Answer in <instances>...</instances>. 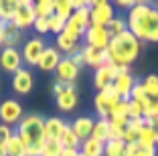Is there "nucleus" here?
<instances>
[{
	"mask_svg": "<svg viewBox=\"0 0 158 156\" xmlns=\"http://www.w3.org/2000/svg\"><path fill=\"white\" fill-rule=\"evenodd\" d=\"M128 31L140 43H158V10L146 2H136L128 14Z\"/></svg>",
	"mask_w": 158,
	"mask_h": 156,
	"instance_id": "nucleus-1",
	"label": "nucleus"
},
{
	"mask_svg": "<svg viewBox=\"0 0 158 156\" xmlns=\"http://www.w3.org/2000/svg\"><path fill=\"white\" fill-rule=\"evenodd\" d=\"M140 49H142V43L130 31H126L122 35H118V37H112V41H110V45L106 49L107 63L118 65V67H130L138 59Z\"/></svg>",
	"mask_w": 158,
	"mask_h": 156,
	"instance_id": "nucleus-2",
	"label": "nucleus"
},
{
	"mask_svg": "<svg viewBox=\"0 0 158 156\" xmlns=\"http://www.w3.org/2000/svg\"><path fill=\"white\" fill-rule=\"evenodd\" d=\"M16 136L23 140L24 146H33V144H43L45 142V120L37 114L23 116L20 124L16 126Z\"/></svg>",
	"mask_w": 158,
	"mask_h": 156,
	"instance_id": "nucleus-3",
	"label": "nucleus"
},
{
	"mask_svg": "<svg viewBox=\"0 0 158 156\" xmlns=\"http://www.w3.org/2000/svg\"><path fill=\"white\" fill-rule=\"evenodd\" d=\"M37 20V14H35V2H28V0H16V12L12 16V24L19 28L20 32L31 28Z\"/></svg>",
	"mask_w": 158,
	"mask_h": 156,
	"instance_id": "nucleus-4",
	"label": "nucleus"
},
{
	"mask_svg": "<svg viewBox=\"0 0 158 156\" xmlns=\"http://www.w3.org/2000/svg\"><path fill=\"white\" fill-rule=\"evenodd\" d=\"M114 19V6L107 0H93L89 2V20L95 27H107Z\"/></svg>",
	"mask_w": 158,
	"mask_h": 156,
	"instance_id": "nucleus-5",
	"label": "nucleus"
},
{
	"mask_svg": "<svg viewBox=\"0 0 158 156\" xmlns=\"http://www.w3.org/2000/svg\"><path fill=\"white\" fill-rule=\"evenodd\" d=\"M122 73H128V67H118V65H112V63H106L102 67L95 69V73H93V83H95V87L102 91L106 89L107 85H112L114 83V77Z\"/></svg>",
	"mask_w": 158,
	"mask_h": 156,
	"instance_id": "nucleus-6",
	"label": "nucleus"
},
{
	"mask_svg": "<svg viewBox=\"0 0 158 156\" xmlns=\"http://www.w3.org/2000/svg\"><path fill=\"white\" fill-rule=\"evenodd\" d=\"M83 41L87 47H93V49H99V51H106L112 37L107 32L106 27H95V24H89L87 31L83 32Z\"/></svg>",
	"mask_w": 158,
	"mask_h": 156,
	"instance_id": "nucleus-7",
	"label": "nucleus"
},
{
	"mask_svg": "<svg viewBox=\"0 0 158 156\" xmlns=\"http://www.w3.org/2000/svg\"><path fill=\"white\" fill-rule=\"evenodd\" d=\"M23 120V106L16 99H4L0 103V122L6 126H19Z\"/></svg>",
	"mask_w": 158,
	"mask_h": 156,
	"instance_id": "nucleus-8",
	"label": "nucleus"
},
{
	"mask_svg": "<svg viewBox=\"0 0 158 156\" xmlns=\"http://www.w3.org/2000/svg\"><path fill=\"white\" fill-rule=\"evenodd\" d=\"M89 24H91V20H89V6H85V8H81V10H73L71 19L65 23V31L73 32L75 37L81 39Z\"/></svg>",
	"mask_w": 158,
	"mask_h": 156,
	"instance_id": "nucleus-9",
	"label": "nucleus"
},
{
	"mask_svg": "<svg viewBox=\"0 0 158 156\" xmlns=\"http://www.w3.org/2000/svg\"><path fill=\"white\" fill-rule=\"evenodd\" d=\"M118 101H120V97L114 91L112 85H107L106 89L98 91V95H95V112L99 114V118H107L110 112H112V108L116 106Z\"/></svg>",
	"mask_w": 158,
	"mask_h": 156,
	"instance_id": "nucleus-10",
	"label": "nucleus"
},
{
	"mask_svg": "<svg viewBox=\"0 0 158 156\" xmlns=\"http://www.w3.org/2000/svg\"><path fill=\"white\" fill-rule=\"evenodd\" d=\"M0 67L6 73H16L19 69H23V55L16 47H4L0 51Z\"/></svg>",
	"mask_w": 158,
	"mask_h": 156,
	"instance_id": "nucleus-11",
	"label": "nucleus"
},
{
	"mask_svg": "<svg viewBox=\"0 0 158 156\" xmlns=\"http://www.w3.org/2000/svg\"><path fill=\"white\" fill-rule=\"evenodd\" d=\"M45 47H47V45H45V41H43L41 37L28 39V41L23 45V51H20L23 61H24L27 65H39V59H41Z\"/></svg>",
	"mask_w": 158,
	"mask_h": 156,
	"instance_id": "nucleus-12",
	"label": "nucleus"
},
{
	"mask_svg": "<svg viewBox=\"0 0 158 156\" xmlns=\"http://www.w3.org/2000/svg\"><path fill=\"white\" fill-rule=\"evenodd\" d=\"M55 75H57V81L59 83H63V85H73V81L79 75V67L69 57H65V59H61V63L57 65Z\"/></svg>",
	"mask_w": 158,
	"mask_h": 156,
	"instance_id": "nucleus-13",
	"label": "nucleus"
},
{
	"mask_svg": "<svg viewBox=\"0 0 158 156\" xmlns=\"http://www.w3.org/2000/svg\"><path fill=\"white\" fill-rule=\"evenodd\" d=\"M134 85H136V79L130 75V71L114 77V83H112V87H114V91L118 93V97H120V99H126V101H130Z\"/></svg>",
	"mask_w": 158,
	"mask_h": 156,
	"instance_id": "nucleus-14",
	"label": "nucleus"
},
{
	"mask_svg": "<svg viewBox=\"0 0 158 156\" xmlns=\"http://www.w3.org/2000/svg\"><path fill=\"white\" fill-rule=\"evenodd\" d=\"M79 41L81 39L75 37L73 32L69 31H63L61 35H57V49H59V53H65L67 57H71L73 53H77V51H81V45H79Z\"/></svg>",
	"mask_w": 158,
	"mask_h": 156,
	"instance_id": "nucleus-15",
	"label": "nucleus"
},
{
	"mask_svg": "<svg viewBox=\"0 0 158 156\" xmlns=\"http://www.w3.org/2000/svg\"><path fill=\"white\" fill-rule=\"evenodd\" d=\"M33 83H35V79H33V73L28 71V69H19L16 73H14V77H12V87H14V91L16 93H20V95H27L31 89H33Z\"/></svg>",
	"mask_w": 158,
	"mask_h": 156,
	"instance_id": "nucleus-16",
	"label": "nucleus"
},
{
	"mask_svg": "<svg viewBox=\"0 0 158 156\" xmlns=\"http://www.w3.org/2000/svg\"><path fill=\"white\" fill-rule=\"evenodd\" d=\"M55 101L61 112H73L77 108V89L73 85H65V89L55 95Z\"/></svg>",
	"mask_w": 158,
	"mask_h": 156,
	"instance_id": "nucleus-17",
	"label": "nucleus"
},
{
	"mask_svg": "<svg viewBox=\"0 0 158 156\" xmlns=\"http://www.w3.org/2000/svg\"><path fill=\"white\" fill-rule=\"evenodd\" d=\"M93 126H95V120L91 116H79L75 120L73 124H71V130L75 132V136L83 142L87 138H91V132H93Z\"/></svg>",
	"mask_w": 158,
	"mask_h": 156,
	"instance_id": "nucleus-18",
	"label": "nucleus"
},
{
	"mask_svg": "<svg viewBox=\"0 0 158 156\" xmlns=\"http://www.w3.org/2000/svg\"><path fill=\"white\" fill-rule=\"evenodd\" d=\"M61 53L57 47H45V51H43L41 59H39V65L37 67H41L43 71H55L57 65L61 63Z\"/></svg>",
	"mask_w": 158,
	"mask_h": 156,
	"instance_id": "nucleus-19",
	"label": "nucleus"
},
{
	"mask_svg": "<svg viewBox=\"0 0 158 156\" xmlns=\"http://www.w3.org/2000/svg\"><path fill=\"white\" fill-rule=\"evenodd\" d=\"M81 55H83V65H89V67H93V69H98V67H102V65L107 63L106 51L93 49V47H87V45L81 49Z\"/></svg>",
	"mask_w": 158,
	"mask_h": 156,
	"instance_id": "nucleus-20",
	"label": "nucleus"
},
{
	"mask_svg": "<svg viewBox=\"0 0 158 156\" xmlns=\"http://www.w3.org/2000/svg\"><path fill=\"white\" fill-rule=\"evenodd\" d=\"M67 122H63L61 118H49L45 120V140H61L63 132L67 128Z\"/></svg>",
	"mask_w": 158,
	"mask_h": 156,
	"instance_id": "nucleus-21",
	"label": "nucleus"
},
{
	"mask_svg": "<svg viewBox=\"0 0 158 156\" xmlns=\"http://www.w3.org/2000/svg\"><path fill=\"white\" fill-rule=\"evenodd\" d=\"M91 138H95V140L102 142V144L107 142V138H110V122H107V118H98V120H95Z\"/></svg>",
	"mask_w": 158,
	"mask_h": 156,
	"instance_id": "nucleus-22",
	"label": "nucleus"
},
{
	"mask_svg": "<svg viewBox=\"0 0 158 156\" xmlns=\"http://www.w3.org/2000/svg\"><path fill=\"white\" fill-rule=\"evenodd\" d=\"M103 146L106 144H102V142H98L95 138H87V140H83L81 142V154H85V156H103Z\"/></svg>",
	"mask_w": 158,
	"mask_h": 156,
	"instance_id": "nucleus-23",
	"label": "nucleus"
},
{
	"mask_svg": "<svg viewBox=\"0 0 158 156\" xmlns=\"http://www.w3.org/2000/svg\"><path fill=\"white\" fill-rule=\"evenodd\" d=\"M138 146L142 148H156V138H154V126H144L138 132Z\"/></svg>",
	"mask_w": 158,
	"mask_h": 156,
	"instance_id": "nucleus-24",
	"label": "nucleus"
},
{
	"mask_svg": "<svg viewBox=\"0 0 158 156\" xmlns=\"http://www.w3.org/2000/svg\"><path fill=\"white\" fill-rule=\"evenodd\" d=\"M35 14L37 19H49L55 14V0H37L35 2Z\"/></svg>",
	"mask_w": 158,
	"mask_h": 156,
	"instance_id": "nucleus-25",
	"label": "nucleus"
},
{
	"mask_svg": "<svg viewBox=\"0 0 158 156\" xmlns=\"http://www.w3.org/2000/svg\"><path fill=\"white\" fill-rule=\"evenodd\" d=\"M14 12H16V0H0V23H12Z\"/></svg>",
	"mask_w": 158,
	"mask_h": 156,
	"instance_id": "nucleus-26",
	"label": "nucleus"
},
{
	"mask_svg": "<svg viewBox=\"0 0 158 156\" xmlns=\"http://www.w3.org/2000/svg\"><path fill=\"white\" fill-rule=\"evenodd\" d=\"M103 156H126L124 140H107L103 146Z\"/></svg>",
	"mask_w": 158,
	"mask_h": 156,
	"instance_id": "nucleus-27",
	"label": "nucleus"
},
{
	"mask_svg": "<svg viewBox=\"0 0 158 156\" xmlns=\"http://www.w3.org/2000/svg\"><path fill=\"white\" fill-rule=\"evenodd\" d=\"M59 142H61L63 148H71V150H79V146H81V140L75 136V132L71 130V126L65 128V132H63V136H61Z\"/></svg>",
	"mask_w": 158,
	"mask_h": 156,
	"instance_id": "nucleus-28",
	"label": "nucleus"
},
{
	"mask_svg": "<svg viewBox=\"0 0 158 156\" xmlns=\"http://www.w3.org/2000/svg\"><path fill=\"white\" fill-rule=\"evenodd\" d=\"M24 150H27V146L23 144V140L16 134H12V138L6 144V156H24Z\"/></svg>",
	"mask_w": 158,
	"mask_h": 156,
	"instance_id": "nucleus-29",
	"label": "nucleus"
},
{
	"mask_svg": "<svg viewBox=\"0 0 158 156\" xmlns=\"http://www.w3.org/2000/svg\"><path fill=\"white\" fill-rule=\"evenodd\" d=\"M16 43H20V31L12 23L4 24V47H16Z\"/></svg>",
	"mask_w": 158,
	"mask_h": 156,
	"instance_id": "nucleus-30",
	"label": "nucleus"
},
{
	"mask_svg": "<svg viewBox=\"0 0 158 156\" xmlns=\"http://www.w3.org/2000/svg\"><path fill=\"white\" fill-rule=\"evenodd\" d=\"M55 14L59 19L67 20L71 19V14H73V6H71V0H55Z\"/></svg>",
	"mask_w": 158,
	"mask_h": 156,
	"instance_id": "nucleus-31",
	"label": "nucleus"
},
{
	"mask_svg": "<svg viewBox=\"0 0 158 156\" xmlns=\"http://www.w3.org/2000/svg\"><path fill=\"white\" fill-rule=\"evenodd\" d=\"M106 28H107V32H110V37H118V35L128 31V23H126V19H122V16H114L112 23L107 24Z\"/></svg>",
	"mask_w": 158,
	"mask_h": 156,
	"instance_id": "nucleus-32",
	"label": "nucleus"
},
{
	"mask_svg": "<svg viewBox=\"0 0 158 156\" xmlns=\"http://www.w3.org/2000/svg\"><path fill=\"white\" fill-rule=\"evenodd\" d=\"M126 156H156V148H142L138 142L126 144Z\"/></svg>",
	"mask_w": 158,
	"mask_h": 156,
	"instance_id": "nucleus-33",
	"label": "nucleus"
},
{
	"mask_svg": "<svg viewBox=\"0 0 158 156\" xmlns=\"http://www.w3.org/2000/svg\"><path fill=\"white\" fill-rule=\"evenodd\" d=\"M142 87L146 91V97H158V75H148L142 81Z\"/></svg>",
	"mask_w": 158,
	"mask_h": 156,
	"instance_id": "nucleus-34",
	"label": "nucleus"
},
{
	"mask_svg": "<svg viewBox=\"0 0 158 156\" xmlns=\"http://www.w3.org/2000/svg\"><path fill=\"white\" fill-rule=\"evenodd\" d=\"M12 128L6 124H0V154H6V144L12 138Z\"/></svg>",
	"mask_w": 158,
	"mask_h": 156,
	"instance_id": "nucleus-35",
	"label": "nucleus"
},
{
	"mask_svg": "<svg viewBox=\"0 0 158 156\" xmlns=\"http://www.w3.org/2000/svg\"><path fill=\"white\" fill-rule=\"evenodd\" d=\"M63 146L59 140H45V148H43V156H59Z\"/></svg>",
	"mask_w": 158,
	"mask_h": 156,
	"instance_id": "nucleus-36",
	"label": "nucleus"
},
{
	"mask_svg": "<svg viewBox=\"0 0 158 156\" xmlns=\"http://www.w3.org/2000/svg\"><path fill=\"white\" fill-rule=\"evenodd\" d=\"M128 118L130 120H136V118H144V106L136 99H130L128 101Z\"/></svg>",
	"mask_w": 158,
	"mask_h": 156,
	"instance_id": "nucleus-37",
	"label": "nucleus"
},
{
	"mask_svg": "<svg viewBox=\"0 0 158 156\" xmlns=\"http://www.w3.org/2000/svg\"><path fill=\"white\" fill-rule=\"evenodd\" d=\"M107 118H128V101L126 99H120L116 106L112 108L110 116Z\"/></svg>",
	"mask_w": 158,
	"mask_h": 156,
	"instance_id": "nucleus-38",
	"label": "nucleus"
},
{
	"mask_svg": "<svg viewBox=\"0 0 158 156\" xmlns=\"http://www.w3.org/2000/svg\"><path fill=\"white\" fill-rule=\"evenodd\" d=\"M65 31V20L59 19L57 14L49 16V32H55V35H61V32Z\"/></svg>",
	"mask_w": 158,
	"mask_h": 156,
	"instance_id": "nucleus-39",
	"label": "nucleus"
},
{
	"mask_svg": "<svg viewBox=\"0 0 158 156\" xmlns=\"http://www.w3.org/2000/svg\"><path fill=\"white\" fill-rule=\"evenodd\" d=\"M130 99H136V101H140V103H144V101H146V91H144V87H142V81H136Z\"/></svg>",
	"mask_w": 158,
	"mask_h": 156,
	"instance_id": "nucleus-40",
	"label": "nucleus"
},
{
	"mask_svg": "<svg viewBox=\"0 0 158 156\" xmlns=\"http://www.w3.org/2000/svg\"><path fill=\"white\" fill-rule=\"evenodd\" d=\"M126 144H134L136 140H138V132H136L134 128H130V126H126V130H124V138H122Z\"/></svg>",
	"mask_w": 158,
	"mask_h": 156,
	"instance_id": "nucleus-41",
	"label": "nucleus"
},
{
	"mask_svg": "<svg viewBox=\"0 0 158 156\" xmlns=\"http://www.w3.org/2000/svg\"><path fill=\"white\" fill-rule=\"evenodd\" d=\"M33 28L39 32V35H45V32H49V19H37L33 24Z\"/></svg>",
	"mask_w": 158,
	"mask_h": 156,
	"instance_id": "nucleus-42",
	"label": "nucleus"
},
{
	"mask_svg": "<svg viewBox=\"0 0 158 156\" xmlns=\"http://www.w3.org/2000/svg\"><path fill=\"white\" fill-rule=\"evenodd\" d=\"M81 49H83V47H81ZM69 59L73 61V63L77 65V67H81V65H83V55H81V51H77V53H73V55H71Z\"/></svg>",
	"mask_w": 158,
	"mask_h": 156,
	"instance_id": "nucleus-43",
	"label": "nucleus"
},
{
	"mask_svg": "<svg viewBox=\"0 0 158 156\" xmlns=\"http://www.w3.org/2000/svg\"><path fill=\"white\" fill-rule=\"evenodd\" d=\"M134 0H118V6L120 8H134Z\"/></svg>",
	"mask_w": 158,
	"mask_h": 156,
	"instance_id": "nucleus-44",
	"label": "nucleus"
},
{
	"mask_svg": "<svg viewBox=\"0 0 158 156\" xmlns=\"http://www.w3.org/2000/svg\"><path fill=\"white\" fill-rule=\"evenodd\" d=\"M77 154H79V150H71V148H63L59 156H77Z\"/></svg>",
	"mask_w": 158,
	"mask_h": 156,
	"instance_id": "nucleus-45",
	"label": "nucleus"
},
{
	"mask_svg": "<svg viewBox=\"0 0 158 156\" xmlns=\"http://www.w3.org/2000/svg\"><path fill=\"white\" fill-rule=\"evenodd\" d=\"M63 89H65V85H63V83H59V81H55V85H53V93H55V95H59Z\"/></svg>",
	"mask_w": 158,
	"mask_h": 156,
	"instance_id": "nucleus-46",
	"label": "nucleus"
},
{
	"mask_svg": "<svg viewBox=\"0 0 158 156\" xmlns=\"http://www.w3.org/2000/svg\"><path fill=\"white\" fill-rule=\"evenodd\" d=\"M0 47L4 49V23H0Z\"/></svg>",
	"mask_w": 158,
	"mask_h": 156,
	"instance_id": "nucleus-47",
	"label": "nucleus"
},
{
	"mask_svg": "<svg viewBox=\"0 0 158 156\" xmlns=\"http://www.w3.org/2000/svg\"><path fill=\"white\" fill-rule=\"evenodd\" d=\"M154 138H156V146H158V124L154 126Z\"/></svg>",
	"mask_w": 158,
	"mask_h": 156,
	"instance_id": "nucleus-48",
	"label": "nucleus"
},
{
	"mask_svg": "<svg viewBox=\"0 0 158 156\" xmlns=\"http://www.w3.org/2000/svg\"><path fill=\"white\" fill-rule=\"evenodd\" d=\"M77 156H85V154H81V152H79V154H77Z\"/></svg>",
	"mask_w": 158,
	"mask_h": 156,
	"instance_id": "nucleus-49",
	"label": "nucleus"
},
{
	"mask_svg": "<svg viewBox=\"0 0 158 156\" xmlns=\"http://www.w3.org/2000/svg\"><path fill=\"white\" fill-rule=\"evenodd\" d=\"M0 156H6V154H0Z\"/></svg>",
	"mask_w": 158,
	"mask_h": 156,
	"instance_id": "nucleus-50",
	"label": "nucleus"
}]
</instances>
